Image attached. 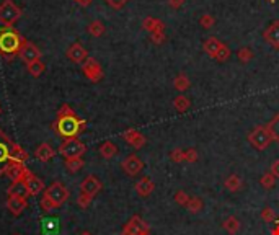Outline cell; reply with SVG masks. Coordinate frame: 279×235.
I'll return each mask as SVG.
<instances>
[{"instance_id": "6da1fadb", "label": "cell", "mask_w": 279, "mask_h": 235, "mask_svg": "<svg viewBox=\"0 0 279 235\" xmlns=\"http://www.w3.org/2000/svg\"><path fill=\"white\" fill-rule=\"evenodd\" d=\"M51 128L59 138L72 139V138H79L87 129V121L82 119L79 114L70 108V105L64 103V105L59 108L56 119L51 123Z\"/></svg>"}, {"instance_id": "7a4b0ae2", "label": "cell", "mask_w": 279, "mask_h": 235, "mask_svg": "<svg viewBox=\"0 0 279 235\" xmlns=\"http://www.w3.org/2000/svg\"><path fill=\"white\" fill-rule=\"evenodd\" d=\"M26 40L15 26H0V56L12 61L20 54Z\"/></svg>"}, {"instance_id": "3957f363", "label": "cell", "mask_w": 279, "mask_h": 235, "mask_svg": "<svg viewBox=\"0 0 279 235\" xmlns=\"http://www.w3.org/2000/svg\"><path fill=\"white\" fill-rule=\"evenodd\" d=\"M87 152V145L79 138L72 139H64L62 144L59 145L57 154L61 155L64 160H70V158H80L84 157Z\"/></svg>"}, {"instance_id": "277c9868", "label": "cell", "mask_w": 279, "mask_h": 235, "mask_svg": "<svg viewBox=\"0 0 279 235\" xmlns=\"http://www.w3.org/2000/svg\"><path fill=\"white\" fill-rule=\"evenodd\" d=\"M247 141L253 149L261 152V150H266L268 147L271 145L273 138H271V134H270V131H268L266 126L260 124V126H255V128L250 131L248 136H247Z\"/></svg>"}, {"instance_id": "5b68a950", "label": "cell", "mask_w": 279, "mask_h": 235, "mask_svg": "<svg viewBox=\"0 0 279 235\" xmlns=\"http://www.w3.org/2000/svg\"><path fill=\"white\" fill-rule=\"evenodd\" d=\"M43 196L47 198L59 209L61 206H64V203H67L69 201L70 191H69L67 187H64L61 182H54L51 187H47L45 191H43Z\"/></svg>"}, {"instance_id": "8992f818", "label": "cell", "mask_w": 279, "mask_h": 235, "mask_svg": "<svg viewBox=\"0 0 279 235\" xmlns=\"http://www.w3.org/2000/svg\"><path fill=\"white\" fill-rule=\"evenodd\" d=\"M21 16V8L12 0H3L0 3V23L3 26H13Z\"/></svg>"}, {"instance_id": "52a82bcc", "label": "cell", "mask_w": 279, "mask_h": 235, "mask_svg": "<svg viewBox=\"0 0 279 235\" xmlns=\"http://www.w3.org/2000/svg\"><path fill=\"white\" fill-rule=\"evenodd\" d=\"M150 234V227L140 216H133L131 219L124 224L121 235H147Z\"/></svg>"}, {"instance_id": "ba28073f", "label": "cell", "mask_w": 279, "mask_h": 235, "mask_svg": "<svg viewBox=\"0 0 279 235\" xmlns=\"http://www.w3.org/2000/svg\"><path fill=\"white\" fill-rule=\"evenodd\" d=\"M82 72H84L85 77L90 82H93V84H98V82L103 79V75H105L101 64L98 62L95 57H89L82 64Z\"/></svg>"}, {"instance_id": "9c48e42d", "label": "cell", "mask_w": 279, "mask_h": 235, "mask_svg": "<svg viewBox=\"0 0 279 235\" xmlns=\"http://www.w3.org/2000/svg\"><path fill=\"white\" fill-rule=\"evenodd\" d=\"M31 173L33 172L25 165V163L15 162V160H10L7 168H5V175H7L12 182H25V180L28 178Z\"/></svg>"}, {"instance_id": "30bf717a", "label": "cell", "mask_w": 279, "mask_h": 235, "mask_svg": "<svg viewBox=\"0 0 279 235\" xmlns=\"http://www.w3.org/2000/svg\"><path fill=\"white\" fill-rule=\"evenodd\" d=\"M12 144H13V141L3 133V129H0V177L5 175V168H7L10 162Z\"/></svg>"}, {"instance_id": "8fae6325", "label": "cell", "mask_w": 279, "mask_h": 235, "mask_svg": "<svg viewBox=\"0 0 279 235\" xmlns=\"http://www.w3.org/2000/svg\"><path fill=\"white\" fill-rule=\"evenodd\" d=\"M65 57L74 64H84L87 59H89V51H87L82 43L77 41V43H72V45L67 47Z\"/></svg>"}, {"instance_id": "7c38bea8", "label": "cell", "mask_w": 279, "mask_h": 235, "mask_svg": "<svg viewBox=\"0 0 279 235\" xmlns=\"http://www.w3.org/2000/svg\"><path fill=\"white\" fill-rule=\"evenodd\" d=\"M121 168L128 177H136V175H139L142 170H144V162H142L136 154H131L121 162Z\"/></svg>"}, {"instance_id": "4fadbf2b", "label": "cell", "mask_w": 279, "mask_h": 235, "mask_svg": "<svg viewBox=\"0 0 279 235\" xmlns=\"http://www.w3.org/2000/svg\"><path fill=\"white\" fill-rule=\"evenodd\" d=\"M41 56H43V52L40 51V47H38L36 45H33V43L28 41V40H26V43L23 45V47H21V51L18 54V57L26 65L31 64V62H36V61H41Z\"/></svg>"}, {"instance_id": "5bb4252c", "label": "cell", "mask_w": 279, "mask_h": 235, "mask_svg": "<svg viewBox=\"0 0 279 235\" xmlns=\"http://www.w3.org/2000/svg\"><path fill=\"white\" fill-rule=\"evenodd\" d=\"M101 189H103V183L96 175H87L80 183V193L95 196V194L100 193Z\"/></svg>"}, {"instance_id": "9a60e30c", "label": "cell", "mask_w": 279, "mask_h": 235, "mask_svg": "<svg viewBox=\"0 0 279 235\" xmlns=\"http://www.w3.org/2000/svg\"><path fill=\"white\" fill-rule=\"evenodd\" d=\"M123 139L126 141V144L131 145L133 149H142V147L145 145V136L139 133V131H136V129H126L124 133H123Z\"/></svg>"}, {"instance_id": "2e32d148", "label": "cell", "mask_w": 279, "mask_h": 235, "mask_svg": "<svg viewBox=\"0 0 279 235\" xmlns=\"http://www.w3.org/2000/svg\"><path fill=\"white\" fill-rule=\"evenodd\" d=\"M7 209L12 216L18 217L25 212V209L28 207V201L25 198H18V196H8L7 198Z\"/></svg>"}, {"instance_id": "e0dca14e", "label": "cell", "mask_w": 279, "mask_h": 235, "mask_svg": "<svg viewBox=\"0 0 279 235\" xmlns=\"http://www.w3.org/2000/svg\"><path fill=\"white\" fill-rule=\"evenodd\" d=\"M263 40L270 45L271 47L279 49V20H275L263 31Z\"/></svg>"}, {"instance_id": "ac0fdd59", "label": "cell", "mask_w": 279, "mask_h": 235, "mask_svg": "<svg viewBox=\"0 0 279 235\" xmlns=\"http://www.w3.org/2000/svg\"><path fill=\"white\" fill-rule=\"evenodd\" d=\"M25 183H26V188H28L30 196H38V194L43 193V191L46 189L45 182H43L40 177H36L35 173H31L30 177L25 180Z\"/></svg>"}, {"instance_id": "d6986e66", "label": "cell", "mask_w": 279, "mask_h": 235, "mask_svg": "<svg viewBox=\"0 0 279 235\" xmlns=\"http://www.w3.org/2000/svg\"><path fill=\"white\" fill-rule=\"evenodd\" d=\"M136 193H138L140 198H147L149 194L154 193L155 189V183L152 182V178L149 177H142L138 183H136Z\"/></svg>"}, {"instance_id": "ffe728a7", "label": "cell", "mask_w": 279, "mask_h": 235, "mask_svg": "<svg viewBox=\"0 0 279 235\" xmlns=\"http://www.w3.org/2000/svg\"><path fill=\"white\" fill-rule=\"evenodd\" d=\"M54 155H56V150H54L52 145L47 144V142H43V144L38 145L36 150H35V157H36L40 162H43V163L49 162Z\"/></svg>"}, {"instance_id": "44dd1931", "label": "cell", "mask_w": 279, "mask_h": 235, "mask_svg": "<svg viewBox=\"0 0 279 235\" xmlns=\"http://www.w3.org/2000/svg\"><path fill=\"white\" fill-rule=\"evenodd\" d=\"M142 28H144L149 35L157 31H165V23L162 20L154 18V16H145L144 21H142Z\"/></svg>"}, {"instance_id": "7402d4cb", "label": "cell", "mask_w": 279, "mask_h": 235, "mask_svg": "<svg viewBox=\"0 0 279 235\" xmlns=\"http://www.w3.org/2000/svg\"><path fill=\"white\" fill-rule=\"evenodd\" d=\"M7 194L8 196H18V198H25V199L30 196L25 182H12L10 183V187L7 188Z\"/></svg>"}, {"instance_id": "603a6c76", "label": "cell", "mask_w": 279, "mask_h": 235, "mask_svg": "<svg viewBox=\"0 0 279 235\" xmlns=\"http://www.w3.org/2000/svg\"><path fill=\"white\" fill-rule=\"evenodd\" d=\"M222 45H224V43H222L221 40H217V38L211 36V38H207V40L204 41V45H202V49H204V52L207 54V56L214 59L216 54H217V51L221 49Z\"/></svg>"}, {"instance_id": "cb8c5ba5", "label": "cell", "mask_w": 279, "mask_h": 235, "mask_svg": "<svg viewBox=\"0 0 279 235\" xmlns=\"http://www.w3.org/2000/svg\"><path fill=\"white\" fill-rule=\"evenodd\" d=\"M224 187H226L227 191H231V193H237V191H240L243 187V180L235 173L229 175V177L224 180Z\"/></svg>"}, {"instance_id": "d4e9b609", "label": "cell", "mask_w": 279, "mask_h": 235, "mask_svg": "<svg viewBox=\"0 0 279 235\" xmlns=\"http://www.w3.org/2000/svg\"><path fill=\"white\" fill-rule=\"evenodd\" d=\"M98 152H100V155L103 158H106V160H111L113 157L118 155V147H116V144H114V142L106 141V142H103V144L100 145Z\"/></svg>"}, {"instance_id": "484cf974", "label": "cell", "mask_w": 279, "mask_h": 235, "mask_svg": "<svg viewBox=\"0 0 279 235\" xmlns=\"http://www.w3.org/2000/svg\"><path fill=\"white\" fill-rule=\"evenodd\" d=\"M30 158V154L26 152L23 147L20 144H12V152H10V160H15V162H21V163H26V160Z\"/></svg>"}, {"instance_id": "4316f807", "label": "cell", "mask_w": 279, "mask_h": 235, "mask_svg": "<svg viewBox=\"0 0 279 235\" xmlns=\"http://www.w3.org/2000/svg\"><path fill=\"white\" fill-rule=\"evenodd\" d=\"M240 227H242V224H240V221L235 216H229L227 219H224V222H222V229L231 235L237 234L240 231Z\"/></svg>"}, {"instance_id": "83f0119b", "label": "cell", "mask_w": 279, "mask_h": 235, "mask_svg": "<svg viewBox=\"0 0 279 235\" xmlns=\"http://www.w3.org/2000/svg\"><path fill=\"white\" fill-rule=\"evenodd\" d=\"M87 31H89V35L93 36V38H100V36L105 35L106 28H105V23H103V21L93 20L89 23V26H87Z\"/></svg>"}, {"instance_id": "f1b7e54d", "label": "cell", "mask_w": 279, "mask_h": 235, "mask_svg": "<svg viewBox=\"0 0 279 235\" xmlns=\"http://www.w3.org/2000/svg\"><path fill=\"white\" fill-rule=\"evenodd\" d=\"M173 87L178 92H186L191 87V80H189V77L185 72H180L177 77H175V80H173Z\"/></svg>"}, {"instance_id": "f546056e", "label": "cell", "mask_w": 279, "mask_h": 235, "mask_svg": "<svg viewBox=\"0 0 279 235\" xmlns=\"http://www.w3.org/2000/svg\"><path fill=\"white\" fill-rule=\"evenodd\" d=\"M189 106H191V101H189V98L186 96V95H178V96H175V100H173V108L177 110L178 113H186L189 110Z\"/></svg>"}, {"instance_id": "4dcf8cb0", "label": "cell", "mask_w": 279, "mask_h": 235, "mask_svg": "<svg viewBox=\"0 0 279 235\" xmlns=\"http://www.w3.org/2000/svg\"><path fill=\"white\" fill-rule=\"evenodd\" d=\"M26 70H28V74L33 75V77H41L43 74L46 72V64L43 61H36V62H31L26 65Z\"/></svg>"}, {"instance_id": "1f68e13d", "label": "cell", "mask_w": 279, "mask_h": 235, "mask_svg": "<svg viewBox=\"0 0 279 235\" xmlns=\"http://www.w3.org/2000/svg\"><path fill=\"white\" fill-rule=\"evenodd\" d=\"M85 167V162L84 158H70V160H65V168H67L69 173H77L80 172L82 168Z\"/></svg>"}, {"instance_id": "d6a6232c", "label": "cell", "mask_w": 279, "mask_h": 235, "mask_svg": "<svg viewBox=\"0 0 279 235\" xmlns=\"http://www.w3.org/2000/svg\"><path fill=\"white\" fill-rule=\"evenodd\" d=\"M202 207H204V203H202V199L198 198V196H191L188 204H186V209H188L191 214H198V212L202 211Z\"/></svg>"}, {"instance_id": "836d02e7", "label": "cell", "mask_w": 279, "mask_h": 235, "mask_svg": "<svg viewBox=\"0 0 279 235\" xmlns=\"http://www.w3.org/2000/svg\"><path fill=\"white\" fill-rule=\"evenodd\" d=\"M266 128H268V131H270L273 142H279V113L266 124Z\"/></svg>"}, {"instance_id": "e575fe53", "label": "cell", "mask_w": 279, "mask_h": 235, "mask_svg": "<svg viewBox=\"0 0 279 235\" xmlns=\"http://www.w3.org/2000/svg\"><path fill=\"white\" fill-rule=\"evenodd\" d=\"M237 57H238V61L242 64H248L251 59L255 57V52L251 51L250 47H240L237 51Z\"/></svg>"}, {"instance_id": "d590c367", "label": "cell", "mask_w": 279, "mask_h": 235, "mask_svg": "<svg viewBox=\"0 0 279 235\" xmlns=\"http://www.w3.org/2000/svg\"><path fill=\"white\" fill-rule=\"evenodd\" d=\"M260 183H261V187H263L265 189H273L276 187V177L271 172H268V173L263 175V177H261Z\"/></svg>"}, {"instance_id": "8d00e7d4", "label": "cell", "mask_w": 279, "mask_h": 235, "mask_svg": "<svg viewBox=\"0 0 279 235\" xmlns=\"http://www.w3.org/2000/svg\"><path fill=\"white\" fill-rule=\"evenodd\" d=\"M260 217H261V221H263V222L271 224V222L276 221V212H275V209H273V207L266 206V207H263V211H261Z\"/></svg>"}, {"instance_id": "74e56055", "label": "cell", "mask_w": 279, "mask_h": 235, "mask_svg": "<svg viewBox=\"0 0 279 235\" xmlns=\"http://www.w3.org/2000/svg\"><path fill=\"white\" fill-rule=\"evenodd\" d=\"M199 25L202 26L204 30H211L212 26L216 25V18H214V15H211V13H204L199 18Z\"/></svg>"}, {"instance_id": "f35d334b", "label": "cell", "mask_w": 279, "mask_h": 235, "mask_svg": "<svg viewBox=\"0 0 279 235\" xmlns=\"http://www.w3.org/2000/svg\"><path fill=\"white\" fill-rule=\"evenodd\" d=\"M189 198H191V196L186 193V191H183V189H178L177 193H175V196H173L175 203L180 204V206H183V207H186V204H188Z\"/></svg>"}, {"instance_id": "ab89813d", "label": "cell", "mask_w": 279, "mask_h": 235, "mask_svg": "<svg viewBox=\"0 0 279 235\" xmlns=\"http://www.w3.org/2000/svg\"><path fill=\"white\" fill-rule=\"evenodd\" d=\"M229 57H231V47H229L227 45H222L221 49L217 51L214 59H216V61H219V62H224V61H227Z\"/></svg>"}, {"instance_id": "60d3db41", "label": "cell", "mask_w": 279, "mask_h": 235, "mask_svg": "<svg viewBox=\"0 0 279 235\" xmlns=\"http://www.w3.org/2000/svg\"><path fill=\"white\" fill-rule=\"evenodd\" d=\"M92 201H93V196H90V194L80 193V194L77 196V204L82 207V209H87V207L92 204Z\"/></svg>"}, {"instance_id": "b9f144b4", "label": "cell", "mask_w": 279, "mask_h": 235, "mask_svg": "<svg viewBox=\"0 0 279 235\" xmlns=\"http://www.w3.org/2000/svg\"><path fill=\"white\" fill-rule=\"evenodd\" d=\"M198 158H199V154H198V150L196 149H188V150H185V162H188V163H196L198 162Z\"/></svg>"}, {"instance_id": "7bdbcfd3", "label": "cell", "mask_w": 279, "mask_h": 235, "mask_svg": "<svg viewBox=\"0 0 279 235\" xmlns=\"http://www.w3.org/2000/svg\"><path fill=\"white\" fill-rule=\"evenodd\" d=\"M170 158H172V162H175V163L185 162V150L183 149H173L170 152Z\"/></svg>"}, {"instance_id": "ee69618b", "label": "cell", "mask_w": 279, "mask_h": 235, "mask_svg": "<svg viewBox=\"0 0 279 235\" xmlns=\"http://www.w3.org/2000/svg\"><path fill=\"white\" fill-rule=\"evenodd\" d=\"M40 206H41V209L45 211V212H52V211H56V209H57V207L54 206L47 198H45V196H43V198L40 199Z\"/></svg>"}, {"instance_id": "f6af8a7d", "label": "cell", "mask_w": 279, "mask_h": 235, "mask_svg": "<svg viewBox=\"0 0 279 235\" xmlns=\"http://www.w3.org/2000/svg\"><path fill=\"white\" fill-rule=\"evenodd\" d=\"M150 40L154 45H162L163 41H165V31H157V33H152L150 35Z\"/></svg>"}, {"instance_id": "bcb514c9", "label": "cell", "mask_w": 279, "mask_h": 235, "mask_svg": "<svg viewBox=\"0 0 279 235\" xmlns=\"http://www.w3.org/2000/svg\"><path fill=\"white\" fill-rule=\"evenodd\" d=\"M105 2H106L111 8H114V10H121L124 5L129 2V0H105Z\"/></svg>"}, {"instance_id": "7dc6e473", "label": "cell", "mask_w": 279, "mask_h": 235, "mask_svg": "<svg viewBox=\"0 0 279 235\" xmlns=\"http://www.w3.org/2000/svg\"><path fill=\"white\" fill-rule=\"evenodd\" d=\"M270 172L275 175L276 178H279V160H275L271 163V167H270Z\"/></svg>"}, {"instance_id": "c3c4849f", "label": "cell", "mask_w": 279, "mask_h": 235, "mask_svg": "<svg viewBox=\"0 0 279 235\" xmlns=\"http://www.w3.org/2000/svg\"><path fill=\"white\" fill-rule=\"evenodd\" d=\"M183 3H185V0H168V5H170V8L173 10H178Z\"/></svg>"}, {"instance_id": "681fc988", "label": "cell", "mask_w": 279, "mask_h": 235, "mask_svg": "<svg viewBox=\"0 0 279 235\" xmlns=\"http://www.w3.org/2000/svg\"><path fill=\"white\" fill-rule=\"evenodd\" d=\"M75 2H77L80 7H89V5L92 3V0H75Z\"/></svg>"}, {"instance_id": "f907efd6", "label": "cell", "mask_w": 279, "mask_h": 235, "mask_svg": "<svg viewBox=\"0 0 279 235\" xmlns=\"http://www.w3.org/2000/svg\"><path fill=\"white\" fill-rule=\"evenodd\" d=\"M271 235H279V222L276 224V227L271 231Z\"/></svg>"}, {"instance_id": "816d5d0a", "label": "cell", "mask_w": 279, "mask_h": 235, "mask_svg": "<svg viewBox=\"0 0 279 235\" xmlns=\"http://www.w3.org/2000/svg\"><path fill=\"white\" fill-rule=\"evenodd\" d=\"M80 235H92V234H90V232H87V231H85V232H82Z\"/></svg>"}, {"instance_id": "f5cc1de1", "label": "cell", "mask_w": 279, "mask_h": 235, "mask_svg": "<svg viewBox=\"0 0 279 235\" xmlns=\"http://www.w3.org/2000/svg\"><path fill=\"white\" fill-rule=\"evenodd\" d=\"M268 2H270V3H275V2H276V0H268Z\"/></svg>"}, {"instance_id": "db71d44e", "label": "cell", "mask_w": 279, "mask_h": 235, "mask_svg": "<svg viewBox=\"0 0 279 235\" xmlns=\"http://www.w3.org/2000/svg\"><path fill=\"white\" fill-rule=\"evenodd\" d=\"M0 114H2V106H0Z\"/></svg>"}, {"instance_id": "11a10c76", "label": "cell", "mask_w": 279, "mask_h": 235, "mask_svg": "<svg viewBox=\"0 0 279 235\" xmlns=\"http://www.w3.org/2000/svg\"><path fill=\"white\" fill-rule=\"evenodd\" d=\"M13 235H21V234H13Z\"/></svg>"}, {"instance_id": "9f6ffc18", "label": "cell", "mask_w": 279, "mask_h": 235, "mask_svg": "<svg viewBox=\"0 0 279 235\" xmlns=\"http://www.w3.org/2000/svg\"><path fill=\"white\" fill-rule=\"evenodd\" d=\"M147 235H150V234H147Z\"/></svg>"}]
</instances>
